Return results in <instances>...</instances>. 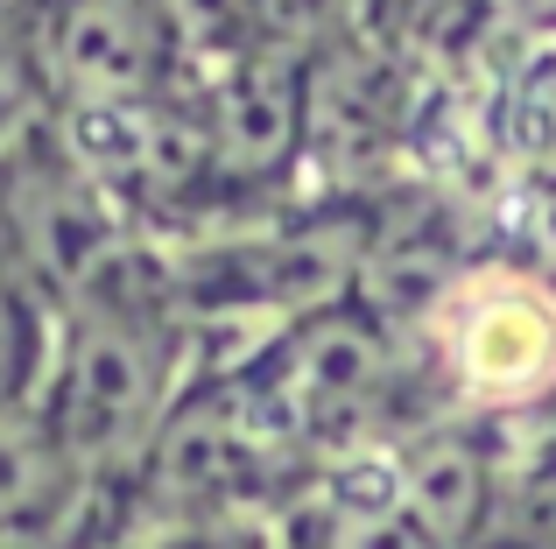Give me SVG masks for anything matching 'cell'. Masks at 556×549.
Here are the masks:
<instances>
[{
  "instance_id": "4",
  "label": "cell",
  "mask_w": 556,
  "mask_h": 549,
  "mask_svg": "<svg viewBox=\"0 0 556 549\" xmlns=\"http://www.w3.org/2000/svg\"><path fill=\"white\" fill-rule=\"evenodd\" d=\"M36 127H50V92L36 71V42H28L22 14H0V155L22 149Z\"/></svg>"
},
{
  "instance_id": "5",
  "label": "cell",
  "mask_w": 556,
  "mask_h": 549,
  "mask_svg": "<svg viewBox=\"0 0 556 549\" xmlns=\"http://www.w3.org/2000/svg\"><path fill=\"white\" fill-rule=\"evenodd\" d=\"M8 549H106V522H85V528H56V536H28Z\"/></svg>"
},
{
  "instance_id": "7",
  "label": "cell",
  "mask_w": 556,
  "mask_h": 549,
  "mask_svg": "<svg viewBox=\"0 0 556 549\" xmlns=\"http://www.w3.org/2000/svg\"><path fill=\"white\" fill-rule=\"evenodd\" d=\"M529 14H535V22H543L549 36H556V0H529Z\"/></svg>"
},
{
  "instance_id": "6",
  "label": "cell",
  "mask_w": 556,
  "mask_h": 549,
  "mask_svg": "<svg viewBox=\"0 0 556 549\" xmlns=\"http://www.w3.org/2000/svg\"><path fill=\"white\" fill-rule=\"evenodd\" d=\"M42 8H50V0H0V14H22V22H36Z\"/></svg>"
},
{
  "instance_id": "8",
  "label": "cell",
  "mask_w": 556,
  "mask_h": 549,
  "mask_svg": "<svg viewBox=\"0 0 556 549\" xmlns=\"http://www.w3.org/2000/svg\"><path fill=\"white\" fill-rule=\"evenodd\" d=\"M282 549H289V542H282Z\"/></svg>"
},
{
  "instance_id": "3",
  "label": "cell",
  "mask_w": 556,
  "mask_h": 549,
  "mask_svg": "<svg viewBox=\"0 0 556 549\" xmlns=\"http://www.w3.org/2000/svg\"><path fill=\"white\" fill-rule=\"evenodd\" d=\"M85 522H106V514H99V494L78 472V458L56 444L36 401L8 409L0 416V549Z\"/></svg>"
},
{
  "instance_id": "2",
  "label": "cell",
  "mask_w": 556,
  "mask_h": 549,
  "mask_svg": "<svg viewBox=\"0 0 556 549\" xmlns=\"http://www.w3.org/2000/svg\"><path fill=\"white\" fill-rule=\"evenodd\" d=\"M408 345L437 416H535L556 401V282L521 254L472 261L408 331Z\"/></svg>"
},
{
  "instance_id": "1",
  "label": "cell",
  "mask_w": 556,
  "mask_h": 549,
  "mask_svg": "<svg viewBox=\"0 0 556 549\" xmlns=\"http://www.w3.org/2000/svg\"><path fill=\"white\" fill-rule=\"evenodd\" d=\"M198 381V324H190L169 254L141 240L92 289L56 310V345L42 373V423L56 430L99 500L141 472L149 444Z\"/></svg>"
}]
</instances>
